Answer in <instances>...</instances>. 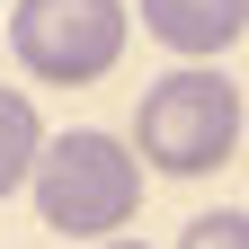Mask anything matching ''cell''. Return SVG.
<instances>
[{
    "label": "cell",
    "instance_id": "6da1fadb",
    "mask_svg": "<svg viewBox=\"0 0 249 249\" xmlns=\"http://www.w3.org/2000/svg\"><path fill=\"white\" fill-rule=\"evenodd\" d=\"M134 151L160 178H205L240 151V89L213 71V62H178L142 89L134 107Z\"/></svg>",
    "mask_w": 249,
    "mask_h": 249
},
{
    "label": "cell",
    "instance_id": "7a4b0ae2",
    "mask_svg": "<svg viewBox=\"0 0 249 249\" xmlns=\"http://www.w3.org/2000/svg\"><path fill=\"white\" fill-rule=\"evenodd\" d=\"M27 187H36L45 231H62V240H107V231L134 223V205H142V160H134V142L80 124V134H53L45 142V160H36Z\"/></svg>",
    "mask_w": 249,
    "mask_h": 249
},
{
    "label": "cell",
    "instance_id": "3957f363",
    "mask_svg": "<svg viewBox=\"0 0 249 249\" xmlns=\"http://www.w3.org/2000/svg\"><path fill=\"white\" fill-rule=\"evenodd\" d=\"M9 53L45 89H80L116 71L124 53V0H18L9 9Z\"/></svg>",
    "mask_w": 249,
    "mask_h": 249
},
{
    "label": "cell",
    "instance_id": "277c9868",
    "mask_svg": "<svg viewBox=\"0 0 249 249\" xmlns=\"http://www.w3.org/2000/svg\"><path fill=\"white\" fill-rule=\"evenodd\" d=\"M142 27L187 62H213L223 45H240L249 27V0H142Z\"/></svg>",
    "mask_w": 249,
    "mask_h": 249
},
{
    "label": "cell",
    "instance_id": "5b68a950",
    "mask_svg": "<svg viewBox=\"0 0 249 249\" xmlns=\"http://www.w3.org/2000/svg\"><path fill=\"white\" fill-rule=\"evenodd\" d=\"M45 124H36V98L27 89H0V196H18L27 178H36V160H45Z\"/></svg>",
    "mask_w": 249,
    "mask_h": 249
},
{
    "label": "cell",
    "instance_id": "8992f818",
    "mask_svg": "<svg viewBox=\"0 0 249 249\" xmlns=\"http://www.w3.org/2000/svg\"><path fill=\"white\" fill-rule=\"evenodd\" d=\"M178 249H249V213L213 205V213H196V223H187V240H178Z\"/></svg>",
    "mask_w": 249,
    "mask_h": 249
},
{
    "label": "cell",
    "instance_id": "52a82bcc",
    "mask_svg": "<svg viewBox=\"0 0 249 249\" xmlns=\"http://www.w3.org/2000/svg\"><path fill=\"white\" fill-rule=\"evenodd\" d=\"M98 249H142V240H98Z\"/></svg>",
    "mask_w": 249,
    "mask_h": 249
}]
</instances>
